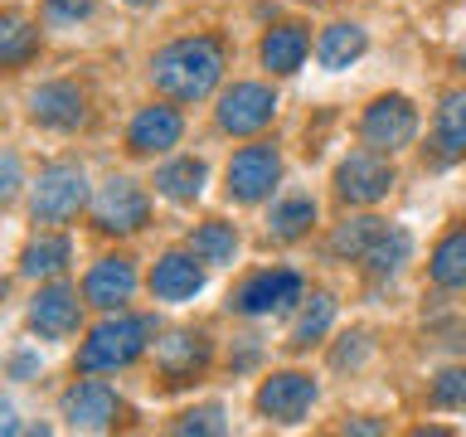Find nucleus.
<instances>
[{
  "mask_svg": "<svg viewBox=\"0 0 466 437\" xmlns=\"http://www.w3.org/2000/svg\"><path fill=\"white\" fill-rule=\"evenodd\" d=\"M345 340H350V345L335 350V364H340V370H345V364H360V360H364V350H370V335H364V330L345 335Z\"/></svg>",
  "mask_w": 466,
  "mask_h": 437,
  "instance_id": "obj_34",
  "label": "nucleus"
},
{
  "mask_svg": "<svg viewBox=\"0 0 466 437\" xmlns=\"http://www.w3.org/2000/svg\"><path fill=\"white\" fill-rule=\"evenodd\" d=\"M408 253H413V239H408V229H384L374 239V248L364 253V268H370V277H393L408 262Z\"/></svg>",
  "mask_w": 466,
  "mask_h": 437,
  "instance_id": "obj_29",
  "label": "nucleus"
},
{
  "mask_svg": "<svg viewBox=\"0 0 466 437\" xmlns=\"http://www.w3.org/2000/svg\"><path fill=\"white\" fill-rule=\"evenodd\" d=\"M389 224L384 218H374V214H364V218H350V224H340L330 233V253H340L350 262H364V253L374 248V239L384 233Z\"/></svg>",
  "mask_w": 466,
  "mask_h": 437,
  "instance_id": "obj_28",
  "label": "nucleus"
},
{
  "mask_svg": "<svg viewBox=\"0 0 466 437\" xmlns=\"http://www.w3.org/2000/svg\"><path fill=\"white\" fill-rule=\"evenodd\" d=\"M58 408H64L68 428L102 432V428H112V422H116V413H122V399H116L112 384H102V379H78L73 389H64Z\"/></svg>",
  "mask_w": 466,
  "mask_h": 437,
  "instance_id": "obj_10",
  "label": "nucleus"
},
{
  "mask_svg": "<svg viewBox=\"0 0 466 437\" xmlns=\"http://www.w3.org/2000/svg\"><path fill=\"white\" fill-rule=\"evenodd\" d=\"M461 68H466V54H461Z\"/></svg>",
  "mask_w": 466,
  "mask_h": 437,
  "instance_id": "obj_38",
  "label": "nucleus"
},
{
  "mask_svg": "<svg viewBox=\"0 0 466 437\" xmlns=\"http://www.w3.org/2000/svg\"><path fill=\"white\" fill-rule=\"evenodd\" d=\"M97 0H44V20L49 25H78L93 15Z\"/></svg>",
  "mask_w": 466,
  "mask_h": 437,
  "instance_id": "obj_32",
  "label": "nucleus"
},
{
  "mask_svg": "<svg viewBox=\"0 0 466 437\" xmlns=\"http://www.w3.org/2000/svg\"><path fill=\"white\" fill-rule=\"evenodd\" d=\"M146 218H151V204H146L141 195V185L137 180H127V175H116V180H107L97 189V199H93V224L102 233H141L146 229Z\"/></svg>",
  "mask_w": 466,
  "mask_h": 437,
  "instance_id": "obj_7",
  "label": "nucleus"
},
{
  "mask_svg": "<svg viewBox=\"0 0 466 437\" xmlns=\"http://www.w3.org/2000/svg\"><path fill=\"white\" fill-rule=\"evenodd\" d=\"M224 180H228V199H238V204L268 199V195H272V185L282 180V151H277L272 141L243 146V151L228 160Z\"/></svg>",
  "mask_w": 466,
  "mask_h": 437,
  "instance_id": "obj_4",
  "label": "nucleus"
},
{
  "mask_svg": "<svg viewBox=\"0 0 466 437\" xmlns=\"http://www.w3.org/2000/svg\"><path fill=\"white\" fill-rule=\"evenodd\" d=\"M156 335V320L151 316H107L87 330V340L78 345V370L87 374H102V370H122L146 350V340Z\"/></svg>",
  "mask_w": 466,
  "mask_h": 437,
  "instance_id": "obj_2",
  "label": "nucleus"
},
{
  "mask_svg": "<svg viewBox=\"0 0 466 437\" xmlns=\"http://www.w3.org/2000/svg\"><path fill=\"white\" fill-rule=\"evenodd\" d=\"M137 262L131 258H102L93 262V272L83 277V301L102 306V311H122V306L137 297Z\"/></svg>",
  "mask_w": 466,
  "mask_h": 437,
  "instance_id": "obj_14",
  "label": "nucleus"
},
{
  "mask_svg": "<svg viewBox=\"0 0 466 437\" xmlns=\"http://www.w3.org/2000/svg\"><path fill=\"white\" fill-rule=\"evenodd\" d=\"M204 180H209V166L199 156H180V160H166L156 170V189L166 195L170 204H195L204 195Z\"/></svg>",
  "mask_w": 466,
  "mask_h": 437,
  "instance_id": "obj_18",
  "label": "nucleus"
},
{
  "mask_svg": "<svg viewBox=\"0 0 466 437\" xmlns=\"http://www.w3.org/2000/svg\"><path fill=\"white\" fill-rule=\"evenodd\" d=\"M224 64H228L224 44L214 35H189V39L166 44L151 58V83L175 102H204L224 78Z\"/></svg>",
  "mask_w": 466,
  "mask_h": 437,
  "instance_id": "obj_1",
  "label": "nucleus"
},
{
  "mask_svg": "<svg viewBox=\"0 0 466 437\" xmlns=\"http://www.w3.org/2000/svg\"><path fill=\"white\" fill-rule=\"evenodd\" d=\"M156 301H195L204 291V268L195 253H166L151 272Z\"/></svg>",
  "mask_w": 466,
  "mask_h": 437,
  "instance_id": "obj_17",
  "label": "nucleus"
},
{
  "mask_svg": "<svg viewBox=\"0 0 466 437\" xmlns=\"http://www.w3.org/2000/svg\"><path fill=\"white\" fill-rule=\"evenodd\" d=\"M25 189V170H20V156L15 151H0V204H10L15 195Z\"/></svg>",
  "mask_w": 466,
  "mask_h": 437,
  "instance_id": "obj_33",
  "label": "nucleus"
},
{
  "mask_svg": "<svg viewBox=\"0 0 466 437\" xmlns=\"http://www.w3.org/2000/svg\"><path fill=\"white\" fill-rule=\"evenodd\" d=\"M127 5H137V10H141V5H156V0H127Z\"/></svg>",
  "mask_w": 466,
  "mask_h": 437,
  "instance_id": "obj_37",
  "label": "nucleus"
},
{
  "mask_svg": "<svg viewBox=\"0 0 466 437\" xmlns=\"http://www.w3.org/2000/svg\"><path fill=\"white\" fill-rule=\"evenodd\" d=\"M0 432H20V422H15V408L0 399Z\"/></svg>",
  "mask_w": 466,
  "mask_h": 437,
  "instance_id": "obj_35",
  "label": "nucleus"
},
{
  "mask_svg": "<svg viewBox=\"0 0 466 437\" xmlns=\"http://www.w3.org/2000/svg\"><path fill=\"white\" fill-rule=\"evenodd\" d=\"M432 151H437V160H461L466 156V93L442 97L437 122H432Z\"/></svg>",
  "mask_w": 466,
  "mask_h": 437,
  "instance_id": "obj_19",
  "label": "nucleus"
},
{
  "mask_svg": "<svg viewBox=\"0 0 466 437\" xmlns=\"http://www.w3.org/2000/svg\"><path fill=\"white\" fill-rule=\"evenodd\" d=\"M185 137V117L175 107H141L127 127V151L131 156H160L170 146H180Z\"/></svg>",
  "mask_w": 466,
  "mask_h": 437,
  "instance_id": "obj_16",
  "label": "nucleus"
},
{
  "mask_svg": "<svg viewBox=\"0 0 466 437\" xmlns=\"http://www.w3.org/2000/svg\"><path fill=\"white\" fill-rule=\"evenodd\" d=\"M39 49V25L20 10H5L0 15V68H20L29 64Z\"/></svg>",
  "mask_w": 466,
  "mask_h": 437,
  "instance_id": "obj_22",
  "label": "nucleus"
},
{
  "mask_svg": "<svg viewBox=\"0 0 466 437\" xmlns=\"http://www.w3.org/2000/svg\"><path fill=\"white\" fill-rule=\"evenodd\" d=\"M175 432H209V437H218V432H228V422H224V408L218 403H204V408H189V413L175 422Z\"/></svg>",
  "mask_w": 466,
  "mask_h": 437,
  "instance_id": "obj_31",
  "label": "nucleus"
},
{
  "mask_svg": "<svg viewBox=\"0 0 466 437\" xmlns=\"http://www.w3.org/2000/svg\"><path fill=\"white\" fill-rule=\"evenodd\" d=\"M311 403H316V379L297 374V370L272 374L268 384L258 389V413L272 418V422H301L311 413Z\"/></svg>",
  "mask_w": 466,
  "mask_h": 437,
  "instance_id": "obj_12",
  "label": "nucleus"
},
{
  "mask_svg": "<svg viewBox=\"0 0 466 437\" xmlns=\"http://www.w3.org/2000/svg\"><path fill=\"white\" fill-rule=\"evenodd\" d=\"M432 403L451 408V413H466V364H451L432 379Z\"/></svg>",
  "mask_w": 466,
  "mask_h": 437,
  "instance_id": "obj_30",
  "label": "nucleus"
},
{
  "mask_svg": "<svg viewBox=\"0 0 466 437\" xmlns=\"http://www.w3.org/2000/svg\"><path fill=\"white\" fill-rule=\"evenodd\" d=\"M360 131H364V141H370L374 151L393 156V151H403V146H413V137H418V107L403 93H384V97L370 102Z\"/></svg>",
  "mask_w": 466,
  "mask_h": 437,
  "instance_id": "obj_5",
  "label": "nucleus"
},
{
  "mask_svg": "<svg viewBox=\"0 0 466 437\" xmlns=\"http://www.w3.org/2000/svg\"><path fill=\"white\" fill-rule=\"evenodd\" d=\"M428 272H432L437 287H466V229H451L447 239L432 248Z\"/></svg>",
  "mask_w": 466,
  "mask_h": 437,
  "instance_id": "obj_27",
  "label": "nucleus"
},
{
  "mask_svg": "<svg viewBox=\"0 0 466 437\" xmlns=\"http://www.w3.org/2000/svg\"><path fill=\"white\" fill-rule=\"evenodd\" d=\"M311 224H316V199L311 195H287L282 204H272V214H268V233L277 243L301 239Z\"/></svg>",
  "mask_w": 466,
  "mask_h": 437,
  "instance_id": "obj_26",
  "label": "nucleus"
},
{
  "mask_svg": "<svg viewBox=\"0 0 466 437\" xmlns=\"http://www.w3.org/2000/svg\"><path fill=\"white\" fill-rule=\"evenodd\" d=\"M364 49H370V35H364L360 25H330L316 44V58H320V68L340 73V68L355 64V58H364Z\"/></svg>",
  "mask_w": 466,
  "mask_h": 437,
  "instance_id": "obj_23",
  "label": "nucleus"
},
{
  "mask_svg": "<svg viewBox=\"0 0 466 437\" xmlns=\"http://www.w3.org/2000/svg\"><path fill=\"white\" fill-rule=\"evenodd\" d=\"M156 370L166 379V389H180L189 379H199L209 370V340L199 330H175L156 345Z\"/></svg>",
  "mask_w": 466,
  "mask_h": 437,
  "instance_id": "obj_13",
  "label": "nucleus"
},
{
  "mask_svg": "<svg viewBox=\"0 0 466 437\" xmlns=\"http://www.w3.org/2000/svg\"><path fill=\"white\" fill-rule=\"evenodd\" d=\"M189 253H195L204 268H228V262L238 258V233H233V224H224V218H209V224H199L189 233Z\"/></svg>",
  "mask_w": 466,
  "mask_h": 437,
  "instance_id": "obj_24",
  "label": "nucleus"
},
{
  "mask_svg": "<svg viewBox=\"0 0 466 437\" xmlns=\"http://www.w3.org/2000/svg\"><path fill=\"white\" fill-rule=\"evenodd\" d=\"M87 204V175L73 160H54L39 170V180L29 185V214L35 224H68Z\"/></svg>",
  "mask_w": 466,
  "mask_h": 437,
  "instance_id": "obj_3",
  "label": "nucleus"
},
{
  "mask_svg": "<svg viewBox=\"0 0 466 437\" xmlns=\"http://www.w3.org/2000/svg\"><path fill=\"white\" fill-rule=\"evenodd\" d=\"M78 316H83V301L78 291L54 282V287H39L35 301H29V330L39 335V340H68L73 330H78Z\"/></svg>",
  "mask_w": 466,
  "mask_h": 437,
  "instance_id": "obj_11",
  "label": "nucleus"
},
{
  "mask_svg": "<svg viewBox=\"0 0 466 437\" xmlns=\"http://www.w3.org/2000/svg\"><path fill=\"white\" fill-rule=\"evenodd\" d=\"M393 189V166L384 151H355L335 166V195L345 204H379Z\"/></svg>",
  "mask_w": 466,
  "mask_h": 437,
  "instance_id": "obj_9",
  "label": "nucleus"
},
{
  "mask_svg": "<svg viewBox=\"0 0 466 437\" xmlns=\"http://www.w3.org/2000/svg\"><path fill=\"white\" fill-rule=\"evenodd\" d=\"M29 117L49 131H73L87 117V93L78 83H44L29 93Z\"/></svg>",
  "mask_w": 466,
  "mask_h": 437,
  "instance_id": "obj_15",
  "label": "nucleus"
},
{
  "mask_svg": "<svg viewBox=\"0 0 466 437\" xmlns=\"http://www.w3.org/2000/svg\"><path fill=\"white\" fill-rule=\"evenodd\" d=\"M306 49H311V39L301 25H277L262 35V64L272 73H297L306 64Z\"/></svg>",
  "mask_w": 466,
  "mask_h": 437,
  "instance_id": "obj_21",
  "label": "nucleus"
},
{
  "mask_svg": "<svg viewBox=\"0 0 466 437\" xmlns=\"http://www.w3.org/2000/svg\"><path fill=\"white\" fill-rule=\"evenodd\" d=\"M68 258H73V243L64 239V233H39V239H29L25 253H20V277H29V282L58 277L68 268Z\"/></svg>",
  "mask_w": 466,
  "mask_h": 437,
  "instance_id": "obj_20",
  "label": "nucleus"
},
{
  "mask_svg": "<svg viewBox=\"0 0 466 437\" xmlns=\"http://www.w3.org/2000/svg\"><path fill=\"white\" fill-rule=\"evenodd\" d=\"M272 117H277V93L262 83H233L214 107V122H218V131H228V137H253V131H262Z\"/></svg>",
  "mask_w": 466,
  "mask_h": 437,
  "instance_id": "obj_6",
  "label": "nucleus"
},
{
  "mask_svg": "<svg viewBox=\"0 0 466 437\" xmlns=\"http://www.w3.org/2000/svg\"><path fill=\"white\" fill-rule=\"evenodd\" d=\"M29 370H35V360H29V355H15V374H20V379H25Z\"/></svg>",
  "mask_w": 466,
  "mask_h": 437,
  "instance_id": "obj_36",
  "label": "nucleus"
},
{
  "mask_svg": "<svg viewBox=\"0 0 466 437\" xmlns=\"http://www.w3.org/2000/svg\"><path fill=\"white\" fill-rule=\"evenodd\" d=\"M297 301H301V277L287 272V268L253 272L228 297V306H233V311H243V316H277V311H291Z\"/></svg>",
  "mask_w": 466,
  "mask_h": 437,
  "instance_id": "obj_8",
  "label": "nucleus"
},
{
  "mask_svg": "<svg viewBox=\"0 0 466 437\" xmlns=\"http://www.w3.org/2000/svg\"><path fill=\"white\" fill-rule=\"evenodd\" d=\"M330 326H335V297L316 291V297L301 306L297 326H291V335H287V350H311V345H320Z\"/></svg>",
  "mask_w": 466,
  "mask_h": 437,
  "instance_id": "obj_25",
  "label": "nucleus"
}]
</instances>
